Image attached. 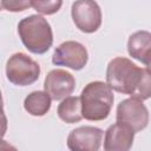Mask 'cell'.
I'll use <instances>...</instances> for the list:
<instances>
[{"label": "cell", "mask_w": 151, "mask_h": 151, "mask_svg": "<svg viewBox=\"0 0 151 151\" xmlns=\"http://www.w3.org/2000/svg\"><path fill=\"white\" fill-rule=\"evenodd\" d=\"M106 83L116 92L140 100L151 97V74L124 57L113 58L106 68Z\"/></svg>", "instance_id": "1"}, {"label": "cell", "mask_w": 151, "mask_h": 151, "mask_svg": "<svg viewBox=\"0 0 151 151\" xmlns=\"http://www.w3.org/2000/svg\"><path fill=\"white\" fill-rule=\"evenodd\" d=\"M83 117L91 122L104 120L109 117L113 105V92L107 83L91 81L81 91Z\"/></svg>", "instance_id": "2"}, {"label": "cell", "mask_w": 151, "mask_h": 151, "mask_svg": "<svg viewBox=\"0 0 151 151\" xmlns=\"http://www.w3.org/2000/svg\"><path fill=\"white\" fill-rule=\"evenodd\" d=\"M18 33L24 46L34 54L46 53L53 44L51 25L39 14L21 19L18 24Z\"/></svg>", "instance_id": "3"}, {"label": "cell", "mask_w": 151, "mask_h": 151, "mask_svg": "<svg viewBox=\"0 0 151 151\" xmlns=\"http://www.w3.org/2000/svg\"><path fill=\"white\" fill-rule=\"evenodd\" d=\"M40 76V66L22 52L14 53L6 64V77L13 85L28 86L34 84Z\"/></svg>", "instance_id": "4"}, {"label": "cell", "mask_w": 151, "mask_h": 151, "mask_svg": "<svg viewBox=\"0 0 151 151\" xmlns=\"http://www.w3.org/2000/svg\"><path fill=\"white\" fill-rule=\"evenodd\" d=\"M71 15L77 28L84 33H94L101 25V9L94 0H76Z\"/></svg>", "instance_id": "5"}, {"label": "cell", "mask_w": 151, "mask_h": 151, "mask_svg": "<svg viewBox=\"0 0 151 151\" xmlns=\"http://www.w3.org/2000/svg\"><path fill=\"white\" fill-rule=\"evenodd\" d=\"M116 119L130 126L134 132H139L149 124V111L143 104V100L131 97L118 104Z\"/></svg>", "instance_id": "6"}, {"label": "cell", "mask_w": 151, "mask_h": 151, "mask_svg": "<svg viewBox=\"0 0 151 151\" xmlns=\"http://www.w3.org/2000/svg\"><path fill=\"white\" fill-rule=\"evenodd\" d=\"M88 53L85 46L78 41L68 40L55 47L52 55V63L57 66H66L74 71H79L86 66Z\"/></svg>", "instance_id": "7"}, {"label": "cell", "mask_w": 151, "mask_h": 151, "mask_svg": "<svg viewBox=\"0 0 151 151\" xmlns=\"http://www.w3.org/2000/svg\"><path fill=\"white\" fill-rule=\"evenodd\" d=\"M104 132L96 126H79L67 137V147L72 151H97L100 149Z\"/></svg>", "instance_id": "8"}, {"label": "cell", "mask_w": 151, "mask_h": 151, "mask_svg": "<svg viewBox=\"0 0 151 151\" xmlns=\"http://www.w3.org/2000/svg\"><path fill=\"white\" fill-rule=\"evenodd\" d=\"M76 87L74 77L61 68L52 70L47 73L44 81V90L53 100H63L70 97Z\"/></svg>", "instance_id": "9"}, {"label": "cell", "mask_w": 151, "mask_h": 151, "mask_svg": "<svg viewBox=\"0 0 151 151\" xmlns=\"http://www.w3.org/2000/svg\"><path fill=\"white\" fill-rule=\"evenodd\" d=\"M134 131L126 124L117 122L105 131L104 150L106 151H127L134 140Z\"/></svg>", "instance_id": "10"}, {"label": "cell", "mask_w": 151, "mask_h": 151, "mask_svg": "<svg viewBox=\"0 0 151 151\" xmlns=\"http://www.w3.org/2000/svg\"><path fill=\"white\" fill-rule=\"evenodd\" d=\"M51 96L44 91H33L24 100V109L34 117L45 116L51 109Z\"/></svg>", "instance_id": "11"}, {"label": "cell", "mask_w": 151, "mask_h": 151, "mask_svg": "<svg viewBox=\"0 0 151 151\" xmlns=\"http://www.w3.org/2000/svg\"><path fill=\"white\" fill-rule=\"evenodd\" d=\"M58 117L67 123V124H74L80 122L83 117L81 111V99L80 97H66L61 100V103L58 105L57 110Z\"/></svg>", "instance_id": "12"}, {"label": "cell", "mask_w": 151, "mask_h": 151, "mask_svg": "<svg viewBox=\"0 0 151 151\" xmlns=\"http://www.w3.org/2000/svg\"><path fill=\"white\" fill-rule=\"evenodd\" d=\"M151 47V32L137 31L132 33L127 40V52L129 54L140 61L144 53Z\"/></svg>", "instance_id": "13"}, {"label": "cell", "mask_w": 151, "mask_h": 151, "mask_svg": "<svg viewBox=\"0 0 151 151\" xmlns=\"http://www.w3.org/2000/svg\"><path fill=\"white\" fill-rule=\"evenodd\" d=\"M31 5L38 13L52 15L61 8L63 0H31Z\"/></svg>", "instance_id": "14"}, {"label": "cell", "mask_w": 151, "mask_h": 151, "mask_svg": "<svg viewBox=\"0 0 151 151\" xmlns=\"http://www.w3.org/2000/svg\"><path fill=\"white\" fill-rule=\"evenodd\" d=\"M32 7L31 0H1V8L7 12H22Z\"/></svg>", "instance_id": "15"}, {"label": "cell", "mask_w": 151, "mask_h": 151, "mask_svg": "<svg viewBox=\"0 0 151 151\" xmlns=\"http://www.w3.org/2000/svg\"><path fill=\"white\" fill-rule=\"evenodd\" d=\"M140 63L146 66L147 72L151 74V47L144 53V55H143L142 59H140Z\"/></svg>", "instance_id": "16"}]
</instances>
